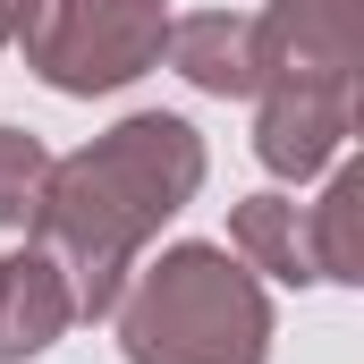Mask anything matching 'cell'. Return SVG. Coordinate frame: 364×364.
<instances>
[{
    "label": "cell",
    "instance_id": "cell-10",
    "mask_svg": "<svg viewBox=\"0 0 364 364\" xmlns=\"http://www.w3.org/2000/svg\"><path fill=\"white\" fill-rule=\"evenodd\" d=\"M43 178H51V153H43V136H26V127H0V229H34Z\"/></svg>",
    "mask_w": 364,
    "mask_h": 364
},
{
    "label": "cell",
    "instance_id": "cell-9",
    "mask_svg": "<svg viewBox=\"0 0 364 364\" xmlns=\"http://www.w3.org/2000/svg\"><path fill=\"white\" fill-rule=\"evenodd\" d=\"M314 212V255H322V279H364V246H356V212H364V170L339 161V178L322 186Z\"/></svg>",
    "mask_w": 364,
    "mask_h": 364
},
{
    "label": "cell",
    "instance_id": "cell-11",
    "mask_svg": "<svg viewBox=\"0 0 364 364\" xmlns=\"http://www.w3.org/2000/svg\"><path fill=\"white\" fill-rule=\"evenodd\" d=\"M9 26H17V0H0V43H9Z\"/></svg>",
    "mask_w": 364,
    "mask_h": 364
},
{
    "label": "cell",
    "instance_id": "cell-4",
    "mask_svg": "<svg viewBox=\"0 0 364 364\" xmlns=\"http://www.w3.org/2000/svg\"><path fill=\"white\" fill-rule=\"evenodd\" d=\"M263 85L356 93V0H272L255 17V93Z\"/></svg>",
    "mask_w": 364,
    "mask_h": 364
},
{
    "label": "cell",
    "instance_id": "cell-2",
    "mask_svg": "<svg viewBox=\"0 0 364 364\" xmlns=\"http://www.w3.org/2000/svg\"><path fill=\"white\" fill-rule=\"evenodd\" d=\"M110 314H119L127 364H263L272 356V296L229 246H170L161 263H136Z\"/></svg>",
    "mask_w": 364,
    "mask_h": 364
},
{
    "label": "cell",
    "instance_id": "cell-8",
    "mask_svg": "<svg viewBox=\"0 0 364 364\" xmlns=\"http://www.w3.org/2000/svg\"><path fill=\"white\" fill-rule=\"evenodd\" d=\"M186 85L203 93H255V17H229V9H195V17H170V43Z\"/></svg>",
    "mask_w": 364,
    "mask_h": 364
},
{
    "label": "cell",
    "instance_id": "cell-1",
    "mask_svg": "<svg viewBox=\"0 0 364 364\" xmlns=\"http://www.w3.org/2000/svg\"><path fill=\"white\" fill-rule=\"evenodd\" d=\"M195 186H203V136L170 110H136L110 136H93L85 153L51 161L43 203H34V246L60 263L77 314L119 305L136 255L153 246L170 212H186Z\"/></svg>",
    "mask_w": 364,
    "mask_h": 364
},
{
    "label": "cell",
    "instance_id": "cell-6",
    "mask_svg": "<svg viewBox=\"0 0 364 364\" xmlns=\"http://www.w3.org/2000/svg\"><path fill=\"white\" fill-rule=\"evenodd\" d=\"M68 322H77V296H68L60 263H51L43 246H17V255L0 263V364L43 356Z\"/></svg>",
    "mask_w": 364,
    "mask_h": 364
},
{
    "label": "cell",
    "instance_id": "cell-3",
    "mask_svg": "<svg viewBox=\"0 0 364 364\" xmlns=\"http://www.w3.org/2000/svg\"><path fill=\"white\" fill-rule=\"evenodd\" d=\"M9 43L51 93H119L170 43V0H17Z\"/></svg>",
    "mask_w": 364,
    "mask_h": 364
},
{
    "label": "cell",
    "instance_id": "cell-5",
    "mask_svg": "<svg viewBox=\"0 0 364 364\" xmlns=\"http://www.w3.org/2000/svg\"><path fill=\"white\" fill-rule=\"evenodd\" d=\"M348 136H356V93L348 85H263L255 93V153L279 178L331 170Z\"/></svg>",
    "mask_w": 364,
    "mask_h": 364
},
{
    "label": "cell",
    "instance_id": "cell-7",
    "mask_svg": "<svg viewBox=\"0 0 364 364\" xmlns=\"http://www.w3.org/2000/svg\"><path fill=\"white\" fill-rule=\"evenodd\" d=\"M229 246H237V263L263 279H288V288H305V279H322V255H314V212L305 203H288V195H255V203H237L229 212Z\"/></svg>",
    "mask_w": 364,
    "mask_h": 364
}]
</instances>
